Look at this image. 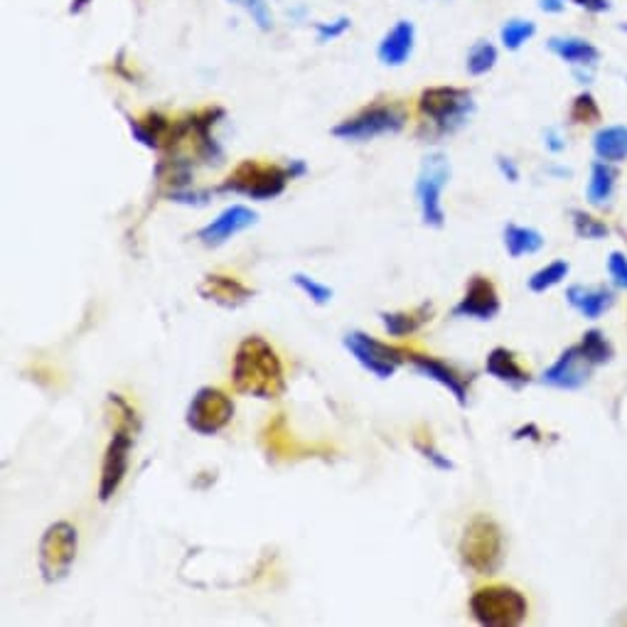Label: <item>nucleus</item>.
<instances>
[{
    "instance_id": "ea45409f",
    "label": "nucleus",
    "mask_w": 627,
    "mask_h": 627,
    "mask_svg": "<svg viewBox=\"0 0 627 627\" xmlns=\"http://www.w3.org/2000/svg\"><path fill=\"white\" fill-rule=\"evenodd\" d=\"M497 170H500V175L504 180H510V182H520V165H516L512 158H507V155H497Z\"/></svg>"
},
{
    "instance_id": "6ab92c4d",
    "label": "nucleus",
    "mask_w": 627,
    "mask_h": 627,
    "mask_svg": "<svg viewBox=\"0 0 627 627\" xmlns=\"http://www.w3.org/2000/svg\"><path fill=\"white\" fill-rule=\"evenodd\" d=\"M566 300H568V306L576 312H580L586 320H601L605 312L615 306V293L613 289H607L605 283H596V285L574 283V285H568Z\"/></svg>"
},
{
    "instance_id": "2f4dec72",
    "label": "nucleus",
    "mask_w": 627,
    "mask_h": 627,
    "mask_svg": "<svg viewBox=\"0 0 627 627\" xmlns=\"http://www.w3.org/2000/svg\"><path fill=\"white\" fill-rule=\"evenodd\" d=\"M293 285L295 289H300L303 293L308 295V298L316 303V306H328V303L332 300V289L330 285H325V283H320V281H316V279H310V276H306V273H293Z\"/></svg>"
},
{
    "instance_id": "7c9ffc66",
    "label": "nucleus",
    "mask_w": 627,
    "mask_h": 627,
    "mask_svg": "<svg viewBox=\"0 0 627 627\" xmlns=\"http://www.w3.org/2000/svg\"><path fill=\"white\" fill-rule=\"evenodd\" d=\"M571 221H574L576 236L586 239V242H603L611 234V227L586 209H571Z\"/></svg>"
},
{
    "instance_id": "a18cd8bd",
    "label": "nucleus",
    "mask_w": 627,
    "mask_h": 627,
    "mask_svg": "<svg viewBox=\"0 0 627 627\" xmlns=\"http://www.w3.org/2000/svg\"><path fill=\"white\" fill-rule=\"evenodd\" d=\"M549 172L556 175V178H571V175H574L571 172V168H564V165H551Z\"/></svg>"
},
{
    "instance_id": "bb28decb",
    "label": "nucleus",
    "mask_w": 627,
    "mask_h": 627,
    "mask_svg": "<svg viewBox=\"0 0 627 627\" xmlns=\"http://www.w3.org/2000/svg\"><path fill=\"white\" fill-rule=\"evenodd\" d=\"M568 121L574 126H593L603 121V108L588 89L580 91V94H576L574 101H571Z\"/></svg>"
},
{
    "instance_id": "39448f33",
    "label": "nucleus",
    "mask_w": 627,
    "mask_h": 627,
    "mask_svg": "<svg viewBox=\"0 0 627 627\" xmlns=\"http://www.w3.org/2000/svg\"><path fill=\"white\" fill-rule=\"evenodd\" d=\"M291 182L289 168L269 161H242L236 168L227 175L217 192H234L258 202L273 200L285 192Z\"/></svg>"
},
{
    "instance_id": "c756f323",
    "label": "nucleus",
    "mask_w": 627,
    "mask_h": 627,
    "mask_svg": "<svg viewBox=\"0 0 627 627\" xmlns=\"http://www.w3.org/2000/svg\"><path fill=\"white\" fill-rule=\"evenodd\" d=\"M578 345L584 347V353L588 355V359H590V362H593L596 367L607 364V362H611V359H613V355H615L611 340H607L605 332L598 330V328L586 330Z\"/></svg>"
},
{
    "instance_id": "4c0bfd02",
    "label": "nucleus",
    "mask_w": 627,
    "mask_h": 627,
    "mask_svg": "<svg viewBox=\"0 0 627 627\" xmlns=\"http://www.w3.org/2000/svg\"><path fill=\"white\" fill-rule=\"evenodd\" d=\"M568 3H574L580 11H586L590 15H605L613 11V0H568Z\"/></svg>"
},
{
    "instance_id": "b1692460",
    "label": "nucleus",
    "mask_w": 627,
    "mask_h": 627,
    "mask_svg": "<svg viewBox=\"0 0 627 627\" xmlns=\"http://www.w3.org/2000/svg\"><path fill=\"white\" fill-rule=\"evenodd\" d=\"M431 303H421L413 310H394V312H380L382 325L389 337H406L419 332L431 320Z\"/></svg>"
},
{
    "instance_id": "de8ad7c7",
    "label": "nucleus",
    "mask_w": 627,
    "mask_h": 627,
    "mask_svg": "<svg viewBox=\"0 0 627 627\" xmlns=\"http://www.w3.org/2000/svg\"><path fill=\"white\" fill-rule=\"evenodd\" d=\"M625 85H627V77H625Z\"/></svg>"
},
{
    "instance_id": "20e7f679",
    "label": "nucleus",
    "mask_w": 627,
    "mask_h": 627,
    "mask_svg": "<svg viewBox=\"0 0 627 627\" xmlns=\"http://www.w3.org/2000/svg\"><path fill=\"white\" fill-rule=\"evenodd\" d=\"M470 615L483 627H520L527 620L529 603L514 586L492 584L470 596Z\"/></svg>"
},
{
    "instance_id": "f257e3e1",
    "label": "nucleus",
    "mask_w": 627,
    "mask_h": 627,
    "mask_svg": "<svg viewBox=\"0 0 627 627\" xmlns=\"http://www.w3.org/2000/svg\"><path fill=\"white\" fill-rule=\"evenodd\" d=\"M232 384L239 394L254 399H281L285 394V372L279 353L264 337H244L234 353Z\"/></svg>"
},
{
    "instance_id": "6e6552de",
    "label": "nucleus",
    "mask_w": 627,
    "mask_h": 627,
    "mask_svg": "<svg viewBox=\"0 0 627 627\" xmlns=\"http://www.w3.org/2000/svg\"><path fill=\"white\" fill-rule=\"evenodd\" d=\"M343 345L349 355H353L359 367L367 369L369 374H374L376 380H389L396 374V369L409 362V349L394 347L389 343H382L372 335H367L362 330L347 332Z\"/></svg>"
},
{
    "instance_id": "a19ab883",
    "label": "nucleus",
    "mask_w": 627,
    "mask_h": 627,
    "mask_svg": "<svg viewBox=\"0 0 627 627\" xmlns=\"http://www.w3.org/2000/svg\"><path fill=\"white\" fill-rule=\"evenodd\" d=\"M541 436H543V433L539 431L537 423H527V426L516 428L512 438H514V440H524V438H529V440H534V443H541Z\"/></svg>"
},
{
    "instance_id": "f03ea898",
    "label": "nucleus",
    "mask_w": 627,
    "mask_h": 627,
    "mask_svg": "<svg viewBox=\"0 0 627 627\" xmlns=\"http://www.w3.org/2000/svg\"><path fill=\"white\" fill-rule=\"evenodd\" d=\"M421 124L428 138H443L463 128L475 111L473 91L463 87H428L419 97Z\"/></svg>"
},
{
    "instance_id": "58836bf2",
    "label": "nucleus",
    "mask_w": 627,
    "mask_h": 627,
    "mask_svg": "<svg viewBox=\"0 0 627 627\" xmlns=\"http://www.w3.org/2000/svg\"><path fill=\"white\" fill-rule=\"evenodd\" d=\"M543 145H547V151L549 153H553V155H561L566 151V138L561 136V131L559 128H547V131H543Z\"/></svg>"
},
{
    "instance_id": "72a5a7b5",
    "label": "nucleus",
    "mask_w": 627,
    "mask_h": 627,
    "mask_svg": "<svg viewBox=\"0 0 627 627\" xmlns=\"http://www.w3.org/2000/svg\"><path fill=\"white\" fill-rule=\"evenodd\" d=\"M229 3L242 5L244 11L254 17V23L261 27V30H271L273 27V17H271L269 5H266V0H229Z\"/></svg>"
},
{
    "instance_id": "f704fd0d",
    "label": "nucleus",
    "mask_w": 627,
    "mask_h": 627,
    "mask_svg": "<svg viewBox=\"0 0 627 627\" xmlns=\"http://www.w3.org/2000/svg\"><path fill=\"white\" fill-rule=\"evenodd\" d=\"M349 27H353L349 17H337V21H332V23H318L316 37H318V42H332V40H337V37H343Z\"/></svg>"
},
{
    "instance_id": "f8f14e48",
    "label": "nucleus",
    "mask_w": 627,
    "mask_h": 627,
    "mask_svg": "<svg viewBox=\"0 0 627 627\" xmlns=\"http://www.w3.org/2000/svg\"><path fill=\"white\" fill-rule=\"evenodd\" d=\"M596 364L590 362L588 355L584 353L580 345L566 347L561 357L553 362L547 372L541 374V382L551 386V389L561 392H578L584 389L590 380V372H593Z\"/></svg>"
},
{
    "instance_id": "412c9836",
    "label": "nucleus",
    "mask_w": 627,
    "mask_h": 627,
    "mask_svg": "<svg viewBox=\"0 0 627 627\" xmlns=\"http://www.w3.org/2000/svg\"><path fill=\"white\" fill-rule=\"evenodd\" d=\"M485 372L490 374L492 380L507 384L514 392L524 389V386L532 382L529 369H524L520 362V357H516L512 349H507V347L490 349V355H487V359H485Z\"/></svg>"
},
{
    "instance_id": "e433bc0d",
    "label": "nucleus",
    "mask_w": 627,
    "mask_h": 627,
    "mask_svg": "<svg viewBox=\"0 0 627 627\" xmlns=\"http://www.w3.org/2000/svg\"><path fill=\"white\" fill-rule=\"evenodd\" d=\"M168 197L172 202H178V205H192V207H202V205H207L209 197H212V192H197V190H190V188H184V190H175V192H168Z\"/></svg>"
},
{
    "instance_id": "393cba45",
    "label": "nucleus",
    "mask_w": 627,
    "mask_h": 627,
    "mask_svg": "<svg viewBox=\"0 0 627 627\" xmlns=\"http://www.w3.org/2000/svg\"><path fill=\"white\" fill-rule=\"evenodd\" d=\"M504 248L512 258L539 254L543 248V234L534 227L507 225L504 227Z\"/></svg>"
},
{
    "instance_id": "f3484780",
    "label": "nucleus",
    "mask_w": 627,
    "mask_h": 627,
    "mask_svg": "<svg viewBox=\"0 0 627 627\" xmlns=\"http://www.w3.org/2000/svg\"><path fill=\"white\" fill-rule=\"evenodd\" d=\"M197 293L205 300L217 303V306L227 310L242 308L254 298V291L248 289V285L234 279V276H225V273H207L197 285Z\"/></svg>"
},
{
    "instance_id": "cd10ccee",
    "label": "nucleus",
    "mask_w": 627,
    "mask_h": 627,
    "mask_svg": "<svg viewBox=\"0 0 627 627\" xmlns=\"http://www.w3.org/2000/svg\"><path fill=\"white\" fill-rule=\"evenodd\" d=\"M568 273H571V264L564 261V258H556V261H551L547 266H541L539 271H534L529 276L527 285L532 293H547L553 289V285L564 283Z\"/></svg>"
},
{
    "instance_id": "c03bdc74",
    "label": "nucleus",
    "mask_w": 627,
    "mask_h": 627,
    "mask_svg": "<svg viewBox=\"0 0 627 627\" xmlns=\"http://www.w3.org/2000/svg\"><path fill=\"white\" fill-rule=\"evenodd\" d=\"M89 3H94V0H72V5H69V13L72 15H81L89 8Z\"/></svg>"
},
{
    "instance_id": "49530a36",
    "label": "nucleus",
    "mask_w": 627,
    "mask_h": 627,
    "mask_svg": "<svg viewBox=\"0 0 627 627\" xmlns=\"http://www.w3.org/2000/svg\"><path fill=\"white\" fill-rule=\"evenodd\" d=\"M620 30H623V33H627V25H620Z\"/></svg>"
},
{
    "instance_id": "7ed1b4c3",
    "label": "nucleus",
    "mask_w": 627,
    "mask_h": 627,
    "mask_svg": "<svg viewBox=\"0 0 627 627\" xmlns=\"http://www.w3.org/2000/svg\"><path fill=\"white\" fill-rule=\"evenodd\" d=\"M460 561L479 576H490L504 561V537L500 524L490 516L477 514L470 520L458 543Z\"/></svg>"
},
{
    "instance_id": "1a4fd4ad",
    "label": "nucleus",
    "mask_w": 627,
    "mask_h": 627,
    "mask_svg": "<svg viewBox=\"0 0 627 627\" xmlns=\"http://www.w3.org/2000/svg\"><path fill=\"white\" fill-rule=\"evenodd\" d=\"M234 419V401L217 386H200L184 411V423L197 436H217Z\"/></svg>"
},
{
    "instance_id": "9d476101",
    "label": "nucleus",
    "mask_w": 627,
    "mask_h": 627,
    "mask_svg": "<svg viewBox=\"0 0 627 627\" xmlns=\"http://www.w3.org/2000/svg\"><path fill=\"white\" fill-rule=\"evenodd\" d=\"M450 180V163L446 155L433 153L421 163V172L417 180V200L421 207V221L431 229H443L446 225V209H443L440 195Z\"/></svg>"
},
{
    "instance_id": "5701e85b",
    "label": "nucleus",
    "mask_w": 627,
    "mask_h": 627,
    "mask_svg": "<svg viewBox=\"0 0 627 627\" xmlns=\"http://www.w3.org/2000/svg\"><path fill=\"white\" fill-rule=\"evenodd\" d=\"M593 153L598 161L620 165L627 161V126L607 124L593 133Z\"/></svg>"
},
{
    "instance_id": "9b49d317",
    "label": "nucleus",
    "mask_w": 627,
    "mask_h": 627,
    "mask_svg": "<svg viewBox=\"0 0 627 627\" xmlns=\"http://www.w3.org/2000/svg\"><path fill=\"white\" fill-rule=\"evenodd\" d=\"M136 428L114 426L111 440L106 446L104 460H101V477H99V500L108 502L118 492L128 475V463H131V450L136 443Z\"/></svg>"
},
{
    "instance_id": "37998d69",
    "label": "nucleus",
    "mask_w": 627,
    "mask_h": 627,
    "mask_svg": "<svg viewBox=\"0 0 627 627\" xmlns=\"http://www.w3.org/2000/svg\"><path fill=\"white\" fill-rule=\"evenodd\" d=\"M285 168H289L291 180H298V178H303V175L308 172V165L303 163V161H291L289 165H285Z\"/></svg>"
},
{
    "instance_id": "79ce46f5",
    "label": "nucleus",
    "mask_w": 627,
    "mask_h": 627,
    "mask_svg": "<svg viewBox=\"0 0 627 627\" xmlns=\"http://www.w3.org/2000/svg\"><path fill=\"white\" fill-rule=\"evenodd\" d=\"M568 0H539V11L547 15H561L566 11Z\"/></svg>"
},
{
    "instance_id": "4be33fe9",
    "label": "nucleus",
    "mask_w": 627,
    "mask_h": 627,
    "mask_svg": "<svg viewBox=\"0 0 627 627\" xmlns=\"http://www.w3.org/2000/svg\"><path fill=\"white\" fill-rule=\"evenodd\" d=\"M617 165L605 161L590 163V178L586 188V200L593 207H607L613 202L615 188H617Z\"/></svg>"
},
{
    "instance_id": "aec40b11",
    "label": "nucleus",
    "mask_w": 627,
    "mask_h": 627,
    "mask_svg": "<svg viewBox=\"0 0 627 627\" xmlns=\"http://www.w3.org/2000/svg\"><path fill=\"white\" fill-rule=\"evenodd\" d=\"M413 44H417V27L409 21H399L382 37L380 48H376V57L386 67H401V64L409 62Z\"/></svg>"
},
{
    "instance_id": "423d86ee",
    "label": "nucleus",
    "mask_w": 627,
    "mask_h": 627,
    "mask_svg": "<svg viewBox=\"0 0 627 627\" xmlns=\"http://www.w3.org/2000/svg\"><path fill=\"white\" fill-rule=\"evenodd\" d=\"M406 121H409V116H406V108L401 104H394V101H374V104L359 108L355 116L332 126L330 133L340 138V141L364 143L372 141V138L404 131Z\"/></svg>"
},
{
    "instance_id": "dca6fc26",
    "label": "nucleus",
    "mask_w": 627,
    "mask_h": 627,
    "mask_svg": "<svg viewBox=\"0 0 627 627\" xmlns=\"http://www.w3.org/2000/svg\"><path fill=\"white\" fill-rule=\"evenodd\" d=\"M409 362L413 364V369H417L421 376H426V380L440 384L443 389H448L450 394H453L460 409H465L468 406V382L456 367H450L448 362H443V359H438V357L419 355V353H411Z\"/></svg>"
},
{
    "instance_id": "4468645a",
    "label": "nucleus",
    "mask_w": 627,
    "mask_h": 627,
    "mask_svg": "<svg viewBox=\"0 0 627 627\" xmlns=\"http://www.w3.org/2000/svg\"><path fill=\"white\" fill-rule=\"evenodd\" d=\"M258 221V215L252 207L244 205H232L225 212H219L217 219H212L209 225L197 229V239L209 248H217L221 244H227L229 239L246 232L248 227H254Z\"/></svg>"
},
{
    "instance_id": "0eeeda50",
    "label": "nucleus",
    "mask_w": 627,
    "mask_h": 627,
    "mask_svg": "<svg viewBox=\"0 0 627 627\" xmlns=\"http://www.w3.org/2000/svg\"><path fill=\"white\" fill-rule=\"evenodd\" d=\"M77 529L69 522H52L44 529L40 539V549H37V566L44 584H60L62 578L69 576L77 559Z\"/></svg>"
},
{
    "instance_id": "a211bd4d",
    "label": "nucleus",
    "mask_w": 627,
    "mask_h": 627,
    "mask_svg": "<svg viewBox=\"0 0 627 627\" xmlns=\"http://www.w3.org/2000/svg\"><path fill=\"white\" fill-rule=\"evenodd\" d=\"M547 50L559 57L564 64H568L571 72L574 69H596L601 62V50L586 37L576 35H553L547 40Z\"/></svg>"
},
{
    "instance_id": "2eb2a0df",
    "label": "nucleus",
    "mask_w": 627,
    "mask_h": 627,
    "mask_svg": "<svg viewBox=\"0 0 627 627\" xmlns=\"http://www.w3.org/2000/svg\"><path fill=\"white\" fill-rule=\"evenodd\" d=\"M128 128H131L133 141H138L151 151L168 153L175 143V133H178V118H168L158 111H148L143 116H126Z\"/></svg>"
},
{
    "instance_id": "c9c22d12",
    "label": "nucleus",
    "mask_w": 627,
    "mask_h": 627,
    "mask_svg": "<svg viewBox=\"0 0 627 627\" xmlns=\"http://www.w3.org/2000/svg\"><path fill=\"white\" fill-rule=\"evenodd\" d=\"M607 273H611V279L617 289L627 291V254L625 252H611V256H607Z\"/></svg>"
},
{
    "instance_id": "473e14b6",
    "label": "nucleus",
    "mask_w": 627,
    "mask_h": 627,
    "mask_svg": "<svg viewBox=\"0 0 627 627\" xmlns=\"http://www.w3.org/2000/svg\"><path fill=\"white\" fill-rule=\"evenodd\" d=\"M413 448L419 450V453L428 460V463L436 468V470H443V473H448V470H453V460H450L448 456H443L440 450L436 448V443H433V438L428 436V433H419L417 438H413Z\"/></svg>"
},
{
    "instance_id": "a878e982",
    "label": "nucleus",
    "mask_w": 627,
    "mask_h": 627,
    "mask_svg": "<svg viewBox=\"0 0 627 627\" xmlns=\"http://www.w3.org/2000/svg\"><path fill=\"white\" fill-rule=\"evenodd\" d=\"M497 60H500V52H497L495 44L487 40H477L473 48L468 50L465 69L470 77H485V74H490L497 67Z\"/></svg>"
},
{
    "instance_id": "ddd939ff",
    "label": "nucleus",
    "mask_w": 627,
    "mask_h": 627,
    "mask_svg": "<svg viewBox=\"0 0 627 627\" xmlns=\"http://www.w3.org/2000/svg\"><path fill=\"white\" fill-rule=\"evenodd\" d=\"M500 310L502 300L500 293L495 289V283L487 279V276H473V279L468 281L463 298H460L458 306L453 308V316L477 322H490L500 316Z\"/></svg>"
},
{
    "instance_id": "c85d7f7f",
    "label": "nucleus",
    "mask_w": 627,
    "mask_h": 627,
    "mask_svg": "<svg viewBox=\"0 0 627 627\" xmlns=\"http://www.w3.org/2000/svg\"><path fill=\"white\" fill-rule=\"evenodd\" d=\"M534 35H537V23L527 21V17H512V21H507L502 25L500 42L504 50L516 52V50H522Z\"/></svg>"
}]
</instances>
